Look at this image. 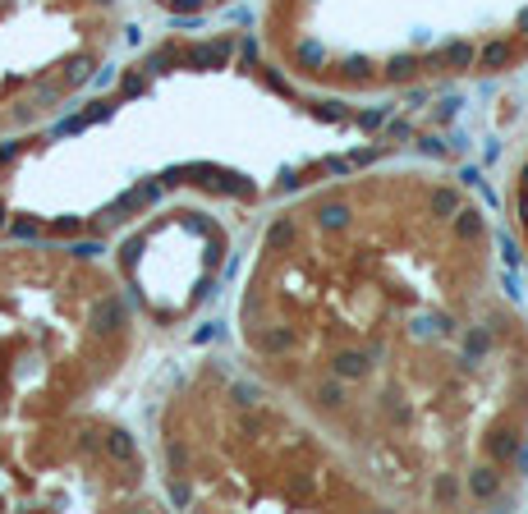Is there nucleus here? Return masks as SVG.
I'll return each mask as SVG.
<instances>
[{
  "instance_id": "obj_3",
  "label": "nucleus",
  "mask_w": 528,
  "mask_h": 514,
  "mask_svg": "<svg viewBox=\"0 0 528 514\" xmlns=\"http://www.w3.org/2000/svg\"><path fill=\"white\" fill-rule=\"evenodd\" d=\"M189 60L193 64H216V60H226V46H193Z\"/></svg>"
},
{
  "instance_id": "obj_2",
  "label": "nucleus",
  "mask_w": 528,
  "mask_h": 514,
  "mask_svg": "<svg viewBox=\"0 0 528 514\" xmlns=\"http://www.w3.org/2000/svg\"><path fill=\"white\" fill-rule=\"evenodd\" d=\"M345 221H349V207H340V202H331V207L317 212V225H326V230H340Z\"/></svg>"
},
{
  "instance_id": "obj_4",
  "label": "nucleus",
  "mask_w": 528,
  "mask_h": 514,
  "mask_svg": "<svg viewBox=\"0 0 528 514\" xmlns=\"http://www.w3.org/2000/svg\"><path fill=\"white\" fill-rule=\"evenodd\" d=\"M106 445H110V454H115V459H134V441L124 437V432H110V437H106Z\"/></svg>"
},
{
  "instance_id": "obj_6",
  "label": "nucleus",
  "mask_w": 528,
  "mask_h": 514,
  "mask_svg": "<svg viewBox=\"0 0 528 514\" xmlns=\"http://www.w3.org/2000/svg\"><path fill=\"white\" fill-rule=\"evenodd\" d=\"M88 69H92L88 60H74V64H69V83H83V78H88Z\"/></svg>"
},
{
  "instance_id": "obj_5",
  "label": "nucleus",
  "mask_w": 528,
  "mask_h": 514,
  "mask_svg": "<svg viewBox=\"0 0 528 514\" xmlns=\"http://www.w3.org/2000/svg\"><path fill=\"white\" fill-rule=\"evenodd\" d=\"M97 321H106V326H115V321H120V303H115V299H106L101 308H97Z\"/></svg>"
},
{
  "instance_id": "obj_9",
  "label": "nucleus",
  "mask_w": 528,
  "mask_h": 514,
  "mask_svg": "<svg viewBox=\"0 0 528 514\" xmlns=\"http://www.w3.org/2000/svg\"><path fill=\"white\" fill-rule=\"evenodd\" d=\"M272 243H289V225H276L272 230Z\"/></svg>"
},
{
  "instance_id": "obj_8",
  "label": "nucleus",
  "mask_w": 528,
  "mask_h": 514,
  "mask_svg": "<svg viewBox=\"0 0 528 514\" xmlns=\"http://www.w3.org/2000/svg\"><path fill=\"white\" fill-rule=\"evenodd\" d=\"M262 345H267V349H285V345H289V335H285V331H272L267 340H262Z\"/></svg>"
},
{
  "instance_id": "obj_1",
  "label": "nucleus",
  "mask_w": 528,
  "mask_h": 514,
  "mask_svg": "<svg viewBox=\"0 0 528 514\" xmlns=\"http://www.w3.org/2000/svg\"><path fill=\"white\" fill-rule=\"evenodd\" d=\"M335 372H340V377H363V372H368V358H363V354H340V358H335Z\"/></svg>"
},
{
  "instance_id": "obj_7",
  "label": "nucleus",
  "mask_w": 528,
  "mask_h": 514,
  "mask_svg": "<svg viewBox=\"0 0 528 514\" xmlns=\"http://www.w3.org/2000/svg\"><path fill=\"white\" fill-rule=\"evenodd\" d=\"M317 400H322V404H340V386H322Z\"/></svg>"
}]
</instances>
